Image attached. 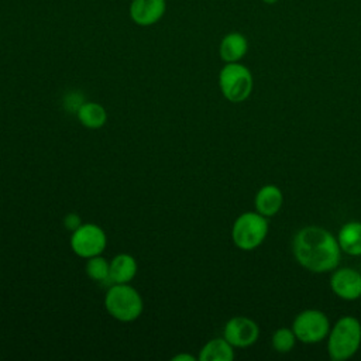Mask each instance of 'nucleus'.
I'll return each mask as SVG.
<instances>
[{
	"label": "nucleus",
	"mask_w": 361,
	"mask_h": 361,
	"mask_svg": "<svg viewBox=\"0 0 361 361\" xmlns=\"http://www.w3.org/2000/svg\"><path fill=\"white\" fill-rule=\"evenodd\" d=\"M330 288L343 300L361 298V272L354 268H338L330 276Z\"/></svg>",
	"instance_id": "nucleus-9"
},
{
	"label": "nucleus",
	"mask_w": 361,
	"mask_h": 361,
	"mask_svg": "<svg viewBox=\"0 0 361 361\" xmlns=\"http://www.w3.org/2000/svg\"><path fill=\"white\" fill-rule=\"evenodd\" d=\"M85 271L87 276L94 282H109L110 283V261L100 255H94L87 258Z\"/></svg>",
	"instance_id": "nucleus-17"
},
{
	"label": "nucleus",
	"mask_w": 361,
	"mask_h": 361,
	"mask_svg": "<svg viewBox=\"0 0 361 361\" xmlns=\"http://www.w3.org/2000/svg\"><path fill=\"white\" fill-rule=\"evenodd\" d=\"M166 11V0H131L130 18L140 27H151L162 20Z\"/></svg>",
	"instance_id": "nucleus-10"
},
{
	"label": "nucleus",
	"mask_w": 361,
	"mask_h": 361,
	"mask_svg": "<svg viewBox=\"0 0 361 361\" xmlns=\"http://www.w3.org/2000/svg\"><path fill=\"white\" fill-rule=\"evenodd\" d=\"M223 337L238 348L252 345L259 337L258 324L247 316H234L228 319L223 329Z\"/></svg>",
	"instance_id": "nucleus-8"
},
{
	"label": "nucleus",
	"mask_w": 361,
	"mask_h": 361,
	"mask_svg": "<svg viewBox=\"0 0 361 361\" xmlns=\"http://www.w3.org/2000/svg\"><path fill=\"white\" fill-rule=\"evenodd\" d=\"M271 341H272V347L275 348V351H278V353H289L295 347L298 338H296V336H295L292 329H289V327H279L278 330H275Z\"/></svg>",
	"instance_id": "nucleus-18"
},
{
	"label": "nucleus",
	"mask_w": 361,
	"mask_h": 361,
	"mask_svg": "<svg viewBox=\"0 0 361 361\" xmlns=\"http://www.w3.org/2000/svg\"><path fill=\"white\" fill-rule=\"evenodd\" d=\"M69 244L72 251L80 258H90L100 255L107 245V235L104 230L94 223H82L72 231Z\"/></svg>",
	"instance_id": "nucleus-7"
},
{
	"label": "nucleus",
	"mask_w": 361,
	"mask_h": 361,
	"mask_svg": "<svg viewBox=\"0 0 361 361\" xmlns=\"http://www.w3.org/2000/svg\"><path fill=\"white\" fill-rule=\"evenodd\" d=\"M76 116L79 123L90 130L102 128L107 121V111L106 109L96 102H85L82 103L78 110Z\"/></svg>",
	"instance_id": "nucleus-15"
},
{
	"label": "nucleus",
	"mask_w": 361,
	"mask_h": 361,
	"mask_svg": "<svg viewBox=\"0 0 361 361\" xmlns=\"http://www.w3.org/2000/svg\"><path fill=\"white\" fill-rule=\"evenodd\" d=\"M173 361H195L196 358L193 355H189V354H178L175 357H172Z\"/></svg>",
	"instance_id": "nucleus-20"
},
{
	"label": "nucleus",
	"mask_w": 361,
	"mask_h": 361,
	"mask_svg": "<svg viewBox=\"0 0 361 361\" xmlns=\"http://www.w3.org/2000/svg\"><path fill=\"white\" fill-rule=\"evenodd\" d=\"M138 265L133 255L121 252L110 259V285L111 283H128L134 279Z\"/></svg>",
	"instance_id": "nucleus-13"
},
{
	"label": "nucleus",
	"mask_w": 361,
	"mask_h": 361,
	"mask_svg": "<svg viewBox=\"0 0 361 361\" xmlns=\"http://www.w3.org/2000/svg\"><path fill=\"white\" fill-rule=\"evenodd\" d=\"M268 234L267 217L258 212H244L233 223L231 240L243 251L258 248Z\"/></svg>",
	"instance_id": "nucleus-4"
},
{
	"label": "nucleus",
	"mask_w": 361,
	"mask_h": 361,
	"mask_svg": "<svg viewBox=\"0 0 361 361\" xmlns=\"http://www.w3.org/2000/svg\"><path fill=\"white\" fill-rule=\"evenodd\" d=\"M254 79L251 71L240 62H228L219 72L221 94L231 103L247 100L252 92Z\"/></svg>",
	"instance_id": "nucleus-5"
},
{
	"label": "nucleus",
	"mask_w": 361,
	"mask_h": 361,
	"mask_svg": "<svg viewBox=\"0 0 361 361\" xmlns=\"http://www.w3.org/2000/svg\"><path fill=\"white\" fill-rule=\"evenodd\" d=\"M104 307L113 319L130 323L141 316L144 302L140 292L130 283H111L104 296Z\"/></svg>",
	"instance_id": "nucleus-3"
},
{
	"label": "nucleus",
	"mask_w": 361,
	"mask_h": 361,
	"mask_svg": "<svg viewBox=\"0 0 361 361\" xmlns=\"http://www.w3.org/2000/svg\"><path fill=\"white\" fill-rule=\"evenodd\" d=\"M248 51V41L244 34L231 31L226 34L219 45V55L224 63L240 62Z\"/></svg>",
	"instance_id": "nucleus-12"
},
{
	"label": "nucleus",
	"mask_w": 361,
	"mask_h": 361,
	"mask_svg": "<svg viewBox=\"0 0 361 361\" xmlns=\"http://www.w3.org/2000/svg\"><path fill=\"white\" fill-rule=\"evenodd\" d=\"M283 204V193L276 185L262 186L254 199L255 212L265 217L275 216Z\"/></svg>",
	"instance_id": "nucleus-11"
},
{
	"label": "nucleus",
	"mask_w": 361,
	"mask_h": 361,
	"mask_svg": "<svg viewBox=\"0 0 361 361\" xmlns=\"http://www.w3.org/2000/svg\"><path fill=\"white\" fill-rule=\"evenodd\" d=\"M296 261L310 272L324 274L334 271L340 262L341 248L337 237L319 226L300 228L292 241Z\"/></svg>",
	"instance_id": "nucleus-1"
},
{
	"label": "nucleus",
	"mask_w": 361,
	"mask_h": 361,
	"mask_svg": "<svg viewBox=\"0 0 361 361\" xmlns=\"http://www.w3.org/2000/svg\"><path fill=\"white\" fill-rule=\"evenodd\" d=\"M234 358V347L224 338L216 337L209 340L200 350L199 361H231Z\"/></svg>",
	"instance_id": "nucleus-16"
},
{
	"label": "nucleus",
	"mask_w": 361,
	"mask_h": 361,
	"mask_svg": "<svg viewBox=\"0 0 361 361\" xmlns=\"http://www.w3.org/2000/svg\"><path fill=\"white\" fill-rule=\"evenodd\" d=\"M63 224L65 227L72 233L75 231L79 226H82V219L79 214L76 213H68L65 217H63Z\"/></svg>",
	"instance_id": "nucleus-19"
},
{
	"label": "nucleus",
	"mask_w": 361,
	"mask_h": 361,
	"mask_svg": "<svg viewBox=\"0 0 361 361\" xmlns=\"http://www.w3.org/2000/svg\"><path fill=\"white\" fill-rule=\"evenodd\" d=\"M341 251L348 255H361V221H348L341 226L337 235Z\"/></svg>",
	"instance_id": "nucleus-14"
},
{
	"label": "nucleus",
	"mask_w": 361,
	"mask_h": 361,
	"mask_svg": "<svg viewBox=\"0 0 361 361\" xmlns=\"http://www.w3.org/2000/svg\"><path fill=\"white\" fill-rule=\"evenodd\" d=\"M262 3H265V4H275V3H278L279 0H261Z\"/></svg>",
	"instance_id": "nucleus-21"
},
{
	"label": "nucleus",
	"mask_w": 361,
	"mask_h": 361,
	"mask_svg": "<svg viewBox=\"0 0 361 361\" xmlns=\"http://www.w3.org/2000/svg\"><path fill=\"white\" fill-rule=\"evenodd\" d=\"M292 330L298 341L314 344L324 340L330 331V322L322 310L306 309L296 314L292 323Z\"/></svg>",
	"instance_id": "nucleus-6"
},
{
	"label": "nucleus",
	"mask_w": 361,
	"mask_h": 361,
	"mask_svg": "<svg viewBox=\"0 0 361 361\" xmlns=\"http://www.w3.org/2000/svg\"><path fill=\"white\" fill-rule=\"evenodd\" d=\"M361 345V323L354 316L340 317L327 334V353L334 361L351 358Z\"/></svg>",
	"instance_id": "nucleus-2"
}]
</instances>
